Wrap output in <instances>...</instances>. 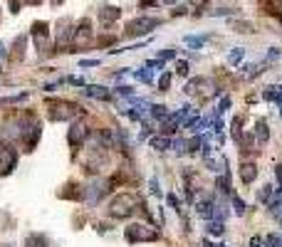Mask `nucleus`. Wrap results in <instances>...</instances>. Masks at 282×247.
<instances>
[{
    "label": "nucleus",
    "mask_w": 282,
    "mask_h": 247,
    "mask_svg": "<svg viewBox=\"0 0 282 247\" xmlns=\"http://www.w3.org/2000/svg\"><path fill=\"white\" fill-rule=\"evenodd\" d=\"M198 215L203 220H213L215 218V203L213 200H203V203H198Z\"/></svg>",
    "instance_id": "ddd939ff"
},
{
    "label": "nucleus",
    "mask_w": 282,
    "mask_h": 247,
    "mask_svg": "<svg viewBox=\"0 0 282 247\" xmlns=\"http://www.w3.org/2000/svg\"><path fill=\"white\" fill-rule=\"evenodd\" d=\"M52 3H55V5H59V3H62V0H52Z\"/></svg>",
    "instance_id": "79ce46f5"
},
{
    "label": "nucleus",
    "mask_w": 282,
    "mask_h": 247,
    "mask_svg": "<svg viewBox=\"0 0 282 247\" xmlns=\"http://www.w3.org/2000/svg\"><path fill=\"white\" fill-rule=\"evenodd\" d=\"M186 146H188V151H191V153H193V151H196V149H198V146H200V138H191V141H188V143H186Z\"/></svg>",
    "instance_id": "c85d7f7f"
},
{
    "label": "nucleus",
    "mask_w": 282,
    "mask_h": 247,
    "mask_svg": "<svg viewBox=\"0 0 282 247\" xmlns=\"http://www.w3.org/2000/svg\"><path fill=\"white\" fill-rule=\"evenodd\" d=\"M134 74H136V79H141V82H146V84H151L154 82V74H151V69H136V72H134Z\"/></svg>",
    "instance_id": "aec40b11"
},
{
    "label": "nucleus",
    "mask_w": 282,
    "mask_h": 247,
    "mask_svg": "<svg viewBox=\"0 0 282 247\" xmlns=\"http://www.w3.org/2000/svg\"><path fill=\"white\" fill-rule=\"evenodd\" d=\"M178 74H188V62H184V59H181V62H178Z\"/></svg>",
    "instance_id": "2f4dec72"
},
{
    "label": "nucleus",
    "mask_w": 282,
    "mask_h": 247,
    "mask_svg": "<svg viewBox=\"0 0 282 247\" xmlns=\"http://www.w3.org/2000/svg\"><path fill=\"white\" fill-rule=\"evenodd\" d=\"M8 52H5V45H0V57H5Z\"/></svg>",
    "instance_id": "a19ab883"
},
{
    "label": "nucleus",
    "mask_w": 282,
    "mask_h": 247,
    "mask_svg": "<svg viewBox=\"0 0 282 247\" xmlns=\"http://www.w3.org/2000/svg\"><path fill=\"white\" fill-rule=\"evenodd\" d=\"M161 23H164L161 17H136V20L127 23V35H129V37H139V35H146L149 30L158 28Z\"/></svg>",
    "instance_id": "39448f33"
},
{
    "label": "nucleus",
    "mask_w": 282,
    "mask_h": 247,
    "mask_svg": "<svg viewBox=\"0 0 282 247\" xmlns=\"http://www.w3.org/2000/svg\"><path fill=\"white\" fill-rule=\"evenodd\" d=\"M17 166V151L10 143H0V176H10Z\"/></svg>",
    "instance_id": "423d86ee"
},
{
    "label": "nucleus",
    "mask_w": 282,
    "mask_h": 247,
    "mask_svg": "<svg viewBox=\"0 0 282 247\" xmlns=\"http://www.w3.org/2000/svg\"><path fill=\"white\" fill-rule=\"evenodd\" d=\"M243 55H245V50H243V47H235V50L228 55V65H238L240 59H243Z\"/></svg>",
    "instance_id": "412c9836"
},
{
    "label": "nucleus",
    "mask_w": 282,
    "mask_h": 247,
    "mask_svg": "<svg viewBox=\"0 0 282 247\" xmlns=\"http://www.w3.org/2000/svg\"><path fill=\"white\" fill-rule=\"evenodd\" d=\"M124 237H127V242L136 245V242L158 240V233H156V230H151V228H146V225H141V222H134V225H129L127 230H124Z\"/></svg>",
    "instance_id": "7ed1b4c3"
},
{
    "label": "nucleus",
    "mask_w": 282,
    "mask_h": 247,
    "mask_svg": "<svg viewBox=\"0 0 282 247\" xmlns=\"http://www.w3.org/2000/svg\"><path fill=\"white\" fill-rule=\"evenodd\" d=\"M72 35H74V25H72V20L70 17H62V20L57 23V47H59V50L70 47Z\"/></svg>",
    "instance_id": "6e6552de"
},
{
    "label": "nucleus",
    "mask_w": 282,
    "mask_h": 247,
    "mask_svg": "<svg viewBox=\"0 0 282 247\" xmlns=\"http://www.w3.org/2000/svg\"><path fill=\"white\" fill-rule=\"evenodd\" d=\"M208 40V37H206V35H186V45H188V47H191V50H200V47H203V42Z\"/></svg>",
    "instance_id": "f3484780"
},
{
    "label": "nucleus",
    "mask_w": 282,
    "mask_h": 247,
    "mask_svg": "<svg viewBox=\"0 0 282 247\" xmlns=\"http://www.w3.org/2000/svg\"><path fill=\"white\" fill-rule=\"evenodd\" d=\"M136 208H139V200L134 195H129V193H122V195H116L109 203V215L116 220H124V218H131L136 213Z\"/></svg>",
    "instance_id": "f257e3e1"
},
{
    "label": "nucleus",
    "mask_w": 282,
    "mask_h": 247,
    "mask_svg": "<svg viewBox=\"0 0 282 247\" xmlns=\"http://www.w3.org/2000/svg\"><path fill=\"white\" fill-rule=\"evenodd\" d=\"M166 57H169V59H173V57H176V52H173V50H164V52H161V59H166Z\"/></svg>",
    "instance_id": "f704fd0d"
},
{
    "label": "nucleus",
    "mask_w": 282,
    "mask_h": 247,
    "mask_svg": "<svg viewBox=\"0 0 282 247\" xmlns=\"http://www.w3.org/2000/svg\"><path fill=\"white\" fill-rule=\"evenodd\" d=\"M263 96H265L268 101H277V96H280V87H268V89L263 92Z\"/></svg>",
    "instance_id": "5701e85b"
},
{
    "label": "nucleus",
    "mask_w": 282,
    "mask_h": 247,
    "mask_svg": "<svg viewBox=\"0 0 282 247\" xmlns=\"http://www.w3.org/2000/svg\"><path fill=\"white\" fill-rule=\"evenodd\" d=\"M149 146L156 149V151H169V149H171V138L169 136H154L151 141H149Z\"/></svg>",
    "instance_id": "4468645a"
},
{
    "label": "nucleus",
    "mask_w": 282,
    "mask_h": 247,
    "mask_svg": "<svg viewBox=\"0 0 282 247\" xmlns=\"http://www.w3.org/2000/svg\"><path fill=\"white\" fill-rule=\"evenodd\" d=\"M277 104H280V114H282V87H280V96H277Z\"/></svg>",
    "instance_id": "58836bf2"
},
{
    "label": "nucleus",
    "mask_w": 282,
    "mask_h": 247,
    "mask_svg": "<svg viewBox=\"0 0 282 247\" xmlns=\"http://www.w3.org/2000/svg\"><path fill=\"white\" fill-rule=\"evenodd\" d=\"M85 94L92 96V99H99V101L112 99V92H109L107 87H99V84H85Z\"/></svg>",
    "instance_id": "9b49d317"
},
{
    "label": "nucleus",
    "mask_w": 282,
    "mask_h": 247,
    "mask_svg": "<svg viewBox=\"0 0 282 247\" xmlns=\"http://www.w3.org/2000/svg\"><path fill=\"white\" fill-rule=\"evenodd\" d=\"M164 3H176V0H164Z\"/></svg>",
    "instance_id": "37998d69"
},
{
    "label": "nucleus",
    "mask_w": 282,
    "mask_h": 247,
    "mask_svg": "<svg viewBox=\"0 0 282 247\" xmlns=\"http://www.w3.org/2000/svg\"><path fill=\"white\" fill-rule=\"evenodd\" d=\"M23 3H28V5H40L43 0H23Z\"/></svg>",
    "instance_id": "e433bc0d"
},
{
    "label": "nucleus",
    "mask_w": 282,
    "mask_h": 247,
    "mask_svg": "<svg viewBox=\"0 0 282 247\" xmlns=\"http://www.w3.org/2000/svg\"><path fill=\"white\" fill-rule=\"evenodd\" d=\"M89 40H92V23H89V20H82V23L77 25V30H74V35H72V47H74L72 52L87 47Z\"/></svg>",
    "instance_id": "0eeeda50"
},
{
    "label": "nucleus",
    "mask_w": 282,
    "mask_h": 247,
    "mask_svg": "<svg viewBox=\"0 0 282 247\" xmlns=\"http://www.w3.org/2000/svg\"><path fill=\"white\" fill-rule=\"evenodd\" d=\"M200 247H215V245H213L211 240H203V245H200Z\"/></svg>",
    "instance_id": "ea45409f"
},
{
    "label": "nucleus",
    "mask_w": 282,
    "mask_h": 247,
    "mask_svg": "<svg viewBox=\"0 0 282 247\" xmlns=\"http://www.w3.org/2000/svg\"><path fill=\"white\" fill-rule=\"evenodd\" d=\"M25 247H47V240H45V235L32 233V235H28V240H25Z\"/></svg>",
    "instance_id": "a211bd4d"
},
{
    "label": "nucleus",
    "mask_w": 282,
    "mask_h": 247,
    "mask_svg": "<svg viewBox=\"0 0 282 247\" xmlns=\"http://www.w3.org/2000/svg\"><path fill=\"white\" fill-rule=\"evenodd\" d=\"M79 65H82V67H97V65H99V59H82Z\"/></svg>",
    "instance_id": "473e14b6"
},
{
    "label": "nucleus",
    "mask_w": 282,
    "mask_h": 247,
    "mask_svg": "<svg viewBox=\"0 0 282 247\" xmlns=\"http://www.w3.org/2000/svg\"><path fill=\"white\" fill-rule=\"evenodd\" d=\"M169 87H171V74L166 72V74H161V79H158V89H161V92H169Z\"/></svg>",
    "instance_id": "393cba45"
},
{
    "label": "nucleus",
    "mask_w": 282,
    "mask_h": 247,
    "mask_svg": "<svg viewBox=\"0 0 282 247\" xmlns=\"http://www.w3.org/2000/svg\"><path fill=\"white\" fill-rule=\"evenodd\" d=\"M87 134H89V131H87L85 121H74L70 126V134H67L70 146H74V149H77V146H82V143H85V138H87Z\"/></svg>",
    "instance_id": "9d476101"
},
{
    "label": "nucleus",
    "mask_w": 282,
    "mask_h": 247,
    "mask_svg": "<svg viewBox=\"0 0 282 247\" xmlns=\"http://www.w3.org/2000/svg\"><path fill=\"white\" fill-rule=\"evenodd\" d=\"M206 3H208V0H188V5H191V8H196V10L206 8Z\"/></svg>",
    "instance_id": "c756f323"
},
{
    "label": "nucleus",
    "mask_w": 282,
    "mask_h": 247,
    "mask_svg": "<svg viewBox=\"0 0 282 247\" xmlns=\"http://www.w3.org/2000/svg\"><path fill=\"white\" fill-rule=\"evenodd\" d=\"M141 5H156V0H141Z\"/></svg>",
    "instance_id": "4c0bfd02"
},
{
    "label": "nucleus",
    "mask_w": 282,
    "mask_h": 247,
    "mask_svg": "<svg viewBox=\"0 0 282 247\" xmlns=\"http://www.w3.org/2000/svg\"><path fill=\"white\" fill-rule=\"evenodd\" d=\"M206 228H208V233L211 235H223L226 233V228H223V220H206Z\"/></svg>",
    "instance_id": "6ab92c4d"
},
{
    "label": "nucleus",
    "mask_w": 282,
    "mask_h": 247,
    "mask_svg": "<svg viewBox=\"0 0 282 247\" xmlns=\"http://www.w3.org/2000/svg\"><path fill=\"white\" fill-rule=\"evenodd\" d=\"M275 176H277V183H280V193H282V166H275Z\"/></svg>",
    "instance_id": "72a5a7b5"
},
{
    "label": "nucleus",
    "mask_w": 282,
    "mask_h": 247,
    "mask_svg": "<svg viewBox=\"0 0 282 247\" xmlns=\"http://www.w3.org/2000/svg\"><path fill=\"white\" fill-rule=\"evenodd\" d=\"M30 37H32L35 50H37L40 55H45V52L52 47V40H50V25H47V23H35L32 30H30Z\"/></svg>",
    "instance_id": "20e7f679"
},
{
    "label": "nucleus",
    "mask_w": 282,
    "mask_h": 247,
    "mask_svg": "<svg viewBox=\"0 0 282 247\" xmlns=\"http://www.w3.org/2000/svg\"><path fill=\"white\" fill-rule=\"evenodd\" d=\"M218 191L230 193V178H228L226 173H223V176H218Z\"/></svg>",
    "instance_id": "b1692460"
},
{
    "label": "nucleus",
    "mask_w": 282,
    "mask_h": 247,
    "mask_svg": "<svg viewBox=\"0 0 282 247\" xmlns=\"http://www.w3.org/2000/svg\"><path fill=\"white\" fill-rule=\"evenodd\" d=\"M230 109V96H226L223 101H220V107H218V114H223V111Z\"/></svg>",
    "instance_id": "7c9ffc66"
},
{
    "label": "nucleus",
    "mask_w": 282,
    "mask_h": 247,
    "mask_svg": "<svg viewBox=\"0 0 282 247\" xmlns=\"http://www.w3.org/2000/svg\"><path fill=\"white\" fill-rule=\"evenodd\" d=\"M270 198H272V186H265V188L260 191V200L265 203V200H270Z\"/></svg>",
    "instance_id": "cd10ccee"
},
{
    "label": "nucleus",
    "mask_w": 282,
    "mask_h": 247,
    "mask_svg": "<svg viewBox=\"0 0 282 247\" xmlns=\"http://www.w3.org/2000/svg\"><path fill=\"white\" fill-rule=\"evenodd\" d=\"M235 32H253V25L250 23H233Z\"/></svg>",
    "instance_id": "a878e982"
},
{
    "label": "nucleus",
    "mask_w": 282,
    "mask_h": 247,
    "mask_svg": "<svg viewBox=\"0 0 282 247\" xmlns=\"http://www.w3.org/2000/svg\"><path fill=\"white\" fill-rule=\"evenodd\" d=\"M215 247H226V245H215Z\"/></svg>",
    "instance_id": "c03bdc74"
},
{
    "label": "nucleus",
    "mask_w": 282,
    "mask_h": 247,
    "mask_svg": "<svg viewBox=\"0 0 282 247\" xmlns=\"http://www.w3.org/2000/svg\"><path fill=\"white\" fill-rule=\"evenodd\" d=\"M82 109L77 104H70V101H62V99H55L47 104V116L52 121H70L72 116H79Z\"/></svg>",
    "instance_id": "f03ea898"
},
{
    "label": "nucleus",
    "mask_w": 282,
    "mask_h": 247,
    "mask_svg": "<svg viewBox=\"0 0 282 247\" xmlns=\"http://www.w3.org/2000/svg\"><path fill=\"white\" fill-rule=\"evenodd\" d=\"M151 114H154L156 119H169V109H166L164 104H154V107H151Z\"/></svg>",
    "instance_id": "4be33fe9"
},
{
    "label": "nucleus",
    "mask_w": 282,
    "mask_h": 247,
    "mask_svg": "<svg viewBox=\"0 0 282 247\" xmlns=\"http://www.w3.org/2000/svg\"><path fill=\"white\" fill-rule=\"evenodd\" d=\"M255 136H257V143L263 146V143H268V138H270V131H268V123L263 121H257V126H255Z\"/></svg>",
    "instance_id": "2eb2a0df"
},
{
    "label": "nucleus",
    "mask_w": 282,
    "mask_h": 247,
    "mask_svg": "<svg viewBox=\"0 0 282 247\" xmlns=\"http://www.w3.org/2000/svg\"><path fill=\"white\" fill-rule=\"evenodd\" d=\"M233 205H235V213H238V215H243V213H245V203L240 200L238 195H233Z\"/></svg>",
    "instance_id": "bb28decb"
},
{
    "label": "nucleus",
    "mask_w": 282,
    "mask_h": 247,
    "mask_svg": "<svg viewBox=\"0 0 282 247\" xmlns=\"http://www.w3.org/2000/svg\"><path fill=\"white\" fill-rule=\"evenodd\" d=\"M206 89H211V82H208L206 77H193V79H188L184 87V92L191 96H208Z\"/></svg>",
    "instance_id": "1a4fd4ad"
},
{
    "label": "nucleus",
    "mask_w": 282,
    "mask_h": 247,
    "mask_svg": "<svg viewBox=\"0 0 282 247\" xmlns=\"http://www.w3.org/2000/svg\"><path fill=\"white\" fill-rule=\"evenodd\" d=\"M263 245V240H260V237H253V240H250V247H260Z\"/></svg>",
    "instance_id": "c9c22d12"
},
{
    "label": "nucleus",
    "mask_w": 282,
    "mask_h": 247,
    "mask_svg": "<svg viewBox=\"0 0 282 247\" xmlns=\"http://www.w3.org/2000/svg\"><path fill=\"white\" fill-rule=\"evenodd\" d=\"M255 178H257V166L253 161H243V166H240V180L243 183H253Z\"/></svg>",
    "instance_id": "f8f14e48"
},
{
    "label": "nucleus",
    "mask_w": 282,
    "mask_h": 247,
    "mask_svg": "<svg viewBox=\"0 0 282 247\" xmlns=\"http://www.w3.org/2000/svg\"><path fill=\"white\" fill-rule=\"evenodd\" d=\"M3 247H13V245H3Z\"/></svg>",
    "instance_id": "a18cd8bd"
},
{
    "label": "nucleus",
    "mask_w": 282,
    "mask_h": 247,
    "mask_svg": "<svg viewBox=\"0 0 282 247\" xmlns=\"http://www.w3.org/2000/svg\"><path fill=\"white\" fill-rule=\"evenodd\" d=\"M119 13H122L119 8H104L99 17H102V23H104V25H109V23H114V20L119 17Z\"/></svg>",
    "instance_id": "dca6fc26"
}]
</instances>
